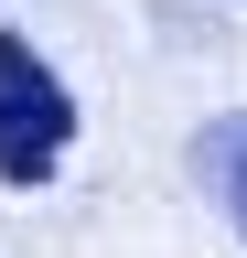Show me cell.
Returning a JSON list of instances; mask_svg holds the SVG:
<instances>
[{"instance_id": "cell-1", "label": "cell", "mask_w": 247, "mask_h": 258, "mask_svg": "<svg viewBox=\"0 0 247 258\" xmlns=\"http://www.w3.org/2000/svg\"><path fill=\"white\" fill-rule=\"evenodd\" d=\"M65 151H75V97H65V76H54L22 32H0V183L33 194V183L65 172Z\"/></svg>"}, {"instance_id": "cell-2", "label": "cell", "mask_w": 247, "mask_h": 258, "mask_svg": "<svg viewBox=\"0 0 247 258\" xmlns=\"http://www.w3.org/2000/svg\"><path fill=\"white\" fill-rule=\"evenodd\" d=\"M194 183L215 194V215L247 237V108H226V118L194 129Z\"/></svg>"}]
</instances>
